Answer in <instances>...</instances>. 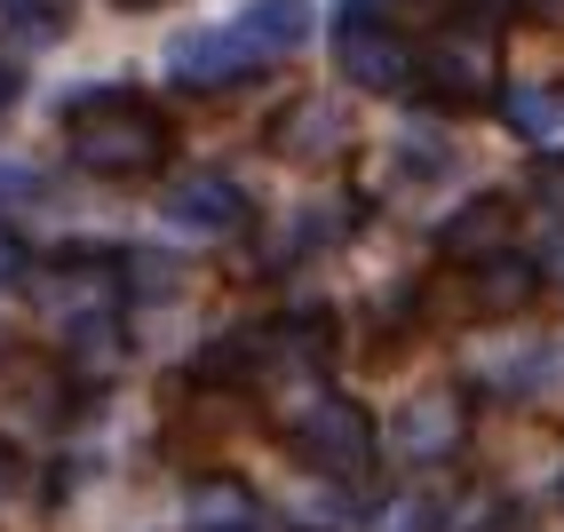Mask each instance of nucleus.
Instances as JSON below:
<instances>
[{
	"label": "nucleus",
	"instance_id": "obj_28",
	"mask_svg": "<svg viewBox=\"0 0 564 532\" xmlns=\"http://www.w3.org/2000/svg\"><path fill=\"white\" fill-rule=\"evenodd\" d=\"M17 485H24V462H17V453H9V445H0V509H9V501H17Z\"/></svg>",
	"mask_w": 564,
	"mask_h": 532
},
{
	"label": "nucleus",
	"instance_id": "obj_22",
	"mask_svg": "<svg viewBox=\"0 0 564 532\" xmlns=\"http://www.w3.org/2000/svg\"><path fill=\"white\" fill-rule=\"evenodd\" d=\"M445 524V501L437 492H398V501H382L366 517V532H437Z\"/></svg>",
	"mask_w": 564,
	"mask_h": 532
},
{
	"label": "nucleus",
	"instance_id": "obj_19",
	"mask_svg": "<svg viewBox=\"0 0 564 532\" xmlns=\"http://www.w3.org/2000/svg\"><path fill=\"white\" fill-rule=\"evenodd\" d=\"M120 294L128 302H175L183 294V262L175 254H152V247H128L120 254Z\"/></svg>",
	"mask_w": 564,
	"mask_h": 532
},
{
	"label": "nucleus",
	"instance_id": "obj_26",
	"mask_svg": "<svg viewBox=\"0 0 564 532\" xmlns=\"http://www.w3.org/2000/svg\"><path fill=\"white\" fill-rule=\"evenodd\" d=\"M533 262H541V286H549V279L564 286V222H549V239H541V254H533Z\"/></svg>",
	"mask_w": 564,
	"mask_h": 532
},
{
	"label": "nucleus",
	"instance_id": "obj_25",
	"mask_svg": "<svg viewBox=\"0 0 564 532\" xmlns=\"http://www.w3.org/2000/svg\"><path fill=\"white\" fill-rule=\"evenodd\" d=\"M17 279H32V254H24V239L0 222V286H17Z\"/></svg>",
	"mask_w": 564,
	"mask_h": 532
},
{
	"label": "nucleus",
	"instance_id": "obj_11",
	"mask_svg": "<svg viewBox=\"0 0 564 532\" xmlns=\"http://www.w3.org/2000/svg\"><path fill=\"white\" fill-rule=\"evenodd\" d=\"M358 199H303V207H286L279 222H271V239H262V262L271 271H286V262H311V254H334L350 239V215Z\"/></svg>",
	"mask_w": 564,
	"mask_h": 532
},
{
	"label": "nucleus",
	"instance_id": "obj_32",
	"mask_svg": "<svg viewBox=\"0 0 564 532\" xmlns=\"http://www.w3.org/2000/svg\"><path fill=\"white\" fill-rule=\"evenodd\" d=\"M120 9H160V0H120Z\"/></svg>",
	"mask_w": 564,
	"mask_h": 532
},
{
	"label": "nucleus",
	"instance_id": "obj_5",
	"mask_svg": "<svg viewBox=\"0 0 564 532\" xmlns=\"http://www.w3.org/2000/svg\"><path fill=\"white\" fill-rule=\"evenodd\" d=\"M286 437H294V462L318 469V477H334V485H358L373 469V445H382V430L366 422V405L334 398V390L303 413V422H286Z\"/></svg>",
	"mask_w": 564,
	"mask_h": 532
},
{
	"label": "nucleus",
	"instance_id": "obj_3",
	"mask_svg": "<svg viewBox=\"0 0 564 532\" xmlns=\"http://www.w3.org/2000/svg\"><path fill=\"white\" fill-rule=\"evenodd\" d=\"M326 366H334V326L326 318H279V326H262L247 390L262 405H279L286 422H303V413L326 398Z\"/></svg>",
	"mask_w": 564,
	"mask_h": 532
},
{
	"label": "nucleus",
	"instance_id": "obj_13",
	"mask_svg": "<svg viewBox=\"0 0 564 532\" xmlns=\"http://www.w3.org/2000/svg\"><path fill=\"white\" fill-rule=\"evenodd\" d=\"M311 24H318V9H311V0H247V9L231 17V32L247 41V56H254L262 72H271V64H286V56H303Z\"/></svg>",
	"mask_w": 564,
	"mask_h": 532
},
{
	"label": "nucleus",
	"instance_id": "obj_24",
	"mask_svg": "<svg viewBox=\"0 0 564 532\" xmlns=\"http://www.w3.org/2000/svg\"><path fill=\"white\" fill-rule=\"evenodd\" d=\"M405 9H413V0H343L334 17H350V24H398Z\"/></svg>",
	"mask_w": 564,
	"mask_h": 532
},
{
	"label": "nucleus",
	"instance_id": "obj_1",
	"mask_svg": "<svg viewBox=\"0 0 564 532\" xmlns=\"http://www.w3.org/2000/svg\"><path fill=\"white\" fill-rule=\"evenodd\" d=\"M64 151H72V167H88L96 183H143V175L167 167L175 128H167V111L152 96L96 88V96H80L64 111Z\"/></svg>",
	"mask_w": 564,
	"mask_h": 532
},
{
	"label": "nucleus",
	"instance_id": "obj_4",
	"mask_svg": "<svg viewBox=\"0 0 564 532\" xmlns=\"http://www.w3.org/2000/svg\"><path fill=\"white\" fill-rule=\"evenodd\" d=\"M24 286H32V302H41L48 334L80 326V318H104V311H120V302H128L120 294V254H111V247H56Z\"/></svg>",
	"mask_w": 564,
	"mask_h": 532
},
{
	"label": "nucleus",
	"instance_id": "obj_29",
	"mask_svg": "<svg viewBox=\"0 0 564 532\" xmlns=\"http://www.w3.org/2000/svg\"><path fill=\"white\" fill-rule=\"evenodd\" d=\"M17 96H24V72H17V64H0V120L17 111Z\"/></svg>",
	"mask_w": 564,
	"mask_h": 532
},
{
	"label": "nucleus",
	"instance_id": "obj_12",
	"mask_svg": "<svg viewBox=\"0 0 564 532\" xmlns=\"http://www.w3.org/2000/svg\"><path fill=\"white\" fill-rule=\"evenodd\" d=\"M509 231H517V207L501 199V192H477V199H462L454 215L437 222V254L445 262H494V254H509Z\"/></svg>",
	"mask_w": 564,
	"mask_h": 532
},
{
	"label": "nucleus",
	"instance_id": "obj_10",
	"mask_svg": "<svg viewBox=\"0 0 564 532\" xmlns=\"http://www.w3.org/2000/svg\"><path fill=\"white\" fill-rule=\"evenodd\" d=\"M254 56H247V41L231 24H207V32H183V41H167V80L175 88H199V96H215V88H239V80H254Z\"/></svg>",
	"mask_w": 564,
	"mask_h": 532
},
{
	"label": "nucleus",
	"instance_id": "obj_20",
	"mask_svg": "<svg viewBox=\"0 0 564 532\" xmlns=\"http://www.w3.org/2000/svg\"><path fill=\"white\" fill-rule=\"evenodd\" d=\"M64 390H72L64 366H17L9 373V398H17L24 422H64Z\"/></svg>",
	"mask_w": 564,
	"mask_h": 532
},
{
	"label": "nucleus",
	"instance_id": "obj_33",
	"mask_svg": "<svg viewBox=\"0 0 564 532\" xmlns=\"http://www.w3.org/2000/svg\"><path fill=\"white\" fill-rule=\"evenodd\" d=\"M556 501H564V477H556Z\"/></svg>",
	"mask_w": 564,
	"mask_h": 532
},
{
	"label": "nucleus",
	"instance_id": "obj_8",
	"mask_svg": "<svg viewBox=\"0 0 564 532\" xmlns=\"http://www.w3.org/2000/svg\"><path fill=\"white\" fill-rule=\"evenodd\" d=\"M413 48L398 24H350V17H334V64H343V80L366 88V96H398L413 88Z\"/></svg>",
	"mask_w": 564,
	"mask_h": 532
},
{
	"label": "nucleus",
	"instance_id": "obj_23",
	"mask_svg": "<svg viewBox=\"0 0 564 532\" xmlns=\"http://www.w3.org/2000/svg\"><path fill=\"white\" fill-rule=\"evenodd\" d=\"M454 532H533V509H524L517 492H494V501H477L469 524H454Z\"/></svg>",
	"mask_w": 564,
	"mask_h": 532
},
{
	"label": "nucleus",
	"instance_id": "obj_14",
	"mask_svg": "<svg viewBox=\"0 0 564 532\" xmlns=\"http://www.w3.org/2000/svg\"><path fill=\"white\" fill-rule=\"evenodd\" d=\"M183 524L192 532H279L271 509H262L239 477H199L192 492H183Z\"/></svg>",
	"mask_w": 564,
	"mask_h": 532
},
{
	"label": "nucleus",
	"instance_id": "obj_27",
	"mask_svg": "<svg viewBox=\"0 0 564 532\" xmlns=\"http://www.w3.org/2000/svg\"><path fill=\"white\" fill-rule=\"evenodd\" d=\"M533 192L549 199V215L564 222V160H541V175H533Z\"/></svg>",
	"mask_w": 564,
	"mask_h": 532
},
{
	"label": "nucleus",
	"instance_id": "obj_17",
	"mask_svg": "<svg viewBox=\"0 0 564 532\" xmlns=\"http://www.w3.org/2000/svg\"><path fill=\"white\" fill-rule=\"evenodd\" d=\"M477 382H494V398H541L549 382H564V350L533 341V350H477Z\"/></svg>",
	"mask_w": 564,
	"mask_h": 532
},
{
	"label": "nucleus",
	"instance_id": "obj_18",
	"mask_svg": "<svg viewBox=\"0 0 564 532\" xmlns=\"http://www.w3.org/2000/svg\"><path fill=\"white\" fill-rule=\"evenodd\" d=\"M501 104H509V128L524 143H564V88L533 80V88H509Z\"/></svg>",
	"mask_w": 564,
	"mask_h": 532
},
{
	"label": "nucleus",
	"instance_id": "obj_30",
	"mask_svg": "<svg viewBox=\"0 0 564 532\" xmlns=\"http://www.w3.org/2000/svg\"><path fill=\"white\" fill-rule=\"evenodd\" d=\"M32 192V167H0V199H24Z\"/></svg>",
	"mask_w": 564,
	"mask_h": 532
},
{
	"label": "nucleus",
	"instance_id": "obj_6",
	"mask_svg": "<svg viewBox=\"0 0 564 532\" xmlns=\"http://www.w3.org/2000/svg\"><path fill=\"white\" fill-rule=\"evenodd\" d=\"M382 445H390V462H405V469L454 462V453L469 445V398L462 390H413V398H398Z\"/></svg>",
	"mask_w": 564,
	"mask_h": 532
},
{
	"label": "nucleus",
	"instance_id": "obj_31",
	"mask_svg": "<svg viewBox=\"0 0 564 532\" xmlns=\"http://www.w3.org/2000/svg\"><path fill=\"white\" fill-rule=\"evenodd\" d=\"M524 9H533L541 24H564V0H524Z\"/></svg>",
	"mask_w": 564,
	"mask_h": 532
},
{
	"label": "nucleus",
	"instance_id": "obj_9",
	"mask_svg": "<svg viewBox=\"0 0 564 532\" xmlns=\"http://www.w3.org/2000/svg\"><path fill=\"white\" fill-rule=\"evenodd\" d=\"M350 104L343 96H303V104H286L279 120H271V151L279 160H303V167H334V160H350Z\"/></svg>",
	"mask_w": 564,
	"mask_h": 532
},
{
	"label": "nucleus",
	"instance_id": "obj_16",
	"mask_svg": "<svg viewBox=\"0 0 564 532\" xmlns=\"http://www.w3.org/2000/svg\"><path fill=\"white\" fill-rule=\"evenodd\" d=\"M120 334H128L120 311L64 326V334H56V366L72 373V382H104V373H120V358H128V341H120Z\"/></svg>",
	"mask_w": 564,
	"mask_h": 532
},
{
	"label": "nucleus",
	"instance_id": "obj_7",
	"mask_svg": "<svg viewBox=\"0 0 564 532\" xmlns=\"http://www.w3.org/2000/svg\"><path fill=\"white\" fill-rule=\"evenodd\" d=\"M160 215H167V231H183V239H239L247 231V183L223 175V167L175 175L160 192Z\"/></svg>",
	"mask_w": 564,
	"mask_h": 532
},
{
	"label": "nucleus",
	"instance_id": "obj_2",
	"mask_svg": "<svg viewBox=\"0 0 564 532\" xmlns=\"http://www.w3.org/2000/svg\"><path fill=\"white\" fill-rule=\"evenodd\" d=\"M413 88H422L437 111H485L501 96V24L485 9L445 17L422 41V56H413Z\"/></svg>",
	"mask_w": 564,
	"mask_h": 532
},
{
	"label": "nucleus",
	"instance_id": "obj_21",
	"mask_svg": "<svg viewBox=\"0 0 564 532\" xmlns=\"http://www.w3.org/2000/svg\"><path fill=\"white\" fill-rule=\"evenodd\" d=\"M445 167H454V151H445L437 135H398V151H390V192H405V183H437Z\"/></svg>",
	"mask_w": 564,
	"mask_h": 532
},
{
	"label": "nucleus",
	"instance_id": "obj_15",
	"mask_svg": "<svg viewBox=\"0 0 564 532\" xmlns=\"http://www.w3.org/2000/svg\"><path fill=\"white\" fill-rule=\"evenodd\" d=\"M533 294H541V262H533V254H517V247L469 271V311H477V318H517Z\"/></svg>",
	"mask_w": 564,
	"mask_h": 532
}]
</instances>
